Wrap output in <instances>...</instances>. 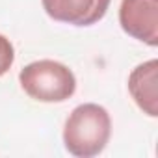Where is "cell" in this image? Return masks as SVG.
Returning a JSON list of instances; mask_svg holds the SVG:
<instances>
[{
	"mask_svg": "<svg viewBox=\"0 0 158 158\" xmlns=\"http://www.w3.org/2000/svg\"><path fill=\"white\" fill-rule=\"evenodd\" d=\"M112 136V117L108 110L95 102L76 106L63 125V145L78 158L101 154Z\"/></svg>",
	"mask_w": 158,
	"mask_h": 158,
	"instance_id": "1",
	"label": "cell"
},
{
	"mask_svg": "<svg viewBox=\"0 0 158 158\" xmlns=\"http://www.w3.org/2000/svg\"><path fill=\"white\" fill-rule=\"evenodd\" d=\"M23 91L39 102H63L76 91V76L61 61L37 60L19 73Z\"/></svg>",
	"mask_w": 158,
	"mask_h": 158,
	"instance_id": "2",
	"label": "cell"
},
{
	"mask_svg": "<svg viewBox=\"0 0 158 158\" xmlns=\"http://www.w3.org/2000/svg\"><path fill=\"white\" fill-rule=\"evenodd\" d=\"M119 24L125 34L149 45H158V0H121Z\"/></svg>",
	"mask_w": 158,
	"mask_h": 158,
	"instance_id": "3",
	"label": "cell"
},
{
	"mask_svg": "<svg viewBox=\"0 0 158 158\" xmlns=\"http://www.w3.org/2000/svg\"><path fill=\"white\" fill-rule=\"evenodd\" d=\"M112 0H41L45 13L58 21L73 26H91L99 23Z\"/></svg>",
	"mask_w": 158,
	"mask_h": 158,
	"instance_id": "4",
	"label": "cell"
},
{
	"mask_svg": "<svg viewBox=\"0 0 158 158\" xmlns=\"http://www.w3.org/2000/svg\"><path fill=\"white\" fill-rule=\"evenodd\" d=\"M128 93L138 108L149 117L158 115V60H149L128 74Z\"/></svg>",
	"mask_w": 158,
	"mask_h": 158,
	"instance_id": "5",
	"label": "cell"
},
{
	"mask_svg": "<svg viewBox=\"0 0 158 158\" xmlns=\"http://www.w3.org/2000/svg\"><path fill=\"white\" fill-rule=\"evenodd\" d=\"M15 61V48L11 41L0 34V76H4Z\"/></svg>",
	"mask_w": 158,
	"mask_h": 158,
	"instance_id": "6",
	"label": "cell"
}]
</instances>
